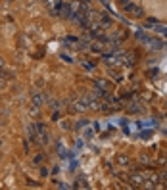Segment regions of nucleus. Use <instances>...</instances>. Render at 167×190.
Here are the masks:
<instances>
[{
  "label": "nucleus",
  "instance_id": "nucleus-1",
  "mask_svg": "<svg viewBox=\"0 0 167 190\" xmlns=\"http://www.w3.org/2000/svg\"><path fill=\"white\" fill-rule=\"evenodd\" d=\"M58 12H60L62 17H71V13H73V6L67 4V2H60V4H58Z\"/></svg>",
  "mask_w": 167,
  "mask_h": 190
},
{
  "label": "nucleus",
  "instance_id": "nucleus-2",
  "mask_svg": "<svg viewBox=\"0 0 167 190\" xmlns=\"http://www.w3.org/2000/svg\"><path fill=\"white\" fill-rule=\"evenodd\" d=\"M31 100H33V106H42V102L46 100V94H40V92H33L31 94Z\"/></svg>",
  "mask_w": 167,
  "mask_h": 190
},
{
  "label": "nucleus",
  "instance_id": "nucleus-3",
  "mask_svg": "<svg viewBox=\"0 0 167 190\" xmlns=\"http://www.w3.org/2000/svg\"><path fill=\"white\" fill-rule=\"evenodd\" d=\"M110 23H112V19L104 16V17H102V25H110Z\"/></svg>",
  "mask_w": 167,
  "mask_h": 190
},
{
  "label": "nucleus",
  "instance_id": "nucleus-4",
  "mask_svg": "<svg viewBox=\"0 0 167 190\" xmlns=\"http://www.w3.org/2000/svg\"><path fill=\"white\" fill-rule=\"evenodd\" d=\"M90 48L94 50V52H102V48H100V44H92Z\"/></svg>",
  "mask_w": 167,
  "mask_h": 190
},
{
  "label": "nucleus",
  "instance_id": "nucleus-5",
  "mask_svg": "<svg viewBox=\"0 0 167 190\" xmlns=\"http://www.w3.org/2000/svg\"><path fill=\"white\" fill-rule=\"evenodd\" d=\"M62 127H63V129H69L71 125H69V123H67V121H62Z\"/></svg>",
  "mask_w": 167,
  "mask_h": 190
},
{
  "label": "nucleus",
  "instance_id": "nucleus-6",
  "mask_svg": "<svg viewBox=\"0 0 167 190\" xmlns=\"http://www.w3.org/2000/svg\"><path fill=\"white\" fill-rule=\"evenodd\" d=\"M119 4H121V6H123V8H125V6H127V4H129V0H119Z\"/></svg>",
  "mask_w": 167,
  "mask_h": 190
},
{
  "label": "nucleus",
  "instance_id": "nucleus-7",
  "mask_svg": "<svg viewBox=\"0 0 167 190\" xmlns=\"http://www.w3.org/2000/svg\"><path fill=\"white\" fill-rule=\"evenodd\" d=\"M0 89H4V81H0Z\"/></svg>",
  "mask_w": 167,
  "mask_h": 190
}]
</instances>
